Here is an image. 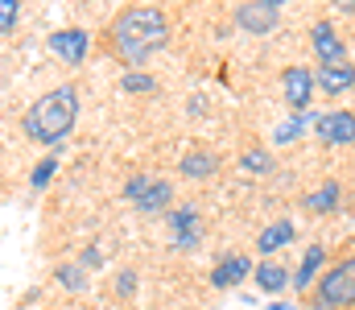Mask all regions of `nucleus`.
I'll return each mask as SVG.
<instances>
[{
  "instance_id": "1",
  "label": "nucleus",
  "mask_w": 355,
  "mask_h": 310,
  "mask_svg": "<svg viewBox=\"0 0 355 310\" xmlns=\"http://www.w3.org/2000/svg\"><path fill=\"white\" fill-rule=\"evenodd\" d=\"M170 42V21L162 8L153 4H137V8H124L116 21H112V50L124 67H145L153 54H162Z\"/></svg>"
},
{
  "instance_id": "2",
  "label": "nucleus",
  "mask_w": 355,
  "mask_h": 310,
  "mask_svg": "<svg viewBox=\"0 0 355 310\" xmlns=\"http://www.w3.org/2000/svg\"><path fill=\"white\" fill-rule=\"evenodd\" d=\"M79 120V87L75 83H62L54 92H46L37 103H29V112L21 116V132L33 141V145H62L71 137Z\"/></svg>"
},
{
  "instance_id": "3",
  "label": "nucleus",
  "mask_w": 355,
  "mask_h": 310,
  "mask_svg": "<svg viewBox=\"0 0 355 310\" xmlns=\"http://www.w3.org/2000/svg\"><path fill=\"white\" fill-rule=\"evenodd\" d=\"M314 307L318 310H352L355 307V252L339 257L335 265H327V273L318 277V290H314Z\"/></svg>"
},
{
  "instance_id": "4",
  "label": "nucleus",
  "mask_w": 355,
  "mask_h": 310,
  "mask_svg": "<svg viewBox=\"0 0 355 310\" xmlns=\"http://www.w3.org/2000/svg\"><path fill=\"white\" fill-rule=\"evenodd\" d=\"M124 199L137 211H145V215H157V211H166L174 203V182L170 178H153V174H137V178L124 182Z\"/></svg>"
},
{
  "instance_id": "5",
  "label": "nucleus",
  "mask_w": 355,
  "mask_h": 310,
  "mask_svg": "<svg viewBox=\"0 0 355 310\" xmlns=\"http://www.w3.org/2000/svg\"><path fill=\"white\" fill-rule=\"evenodd\" d=\"M314 87H318V75H314L310 67H285V71H281V100L289 103L293 116L310 112Z\"/></svg>"
},
{
  "instance_id": "6",
  "label": "nucleus",
  "mask_w": 355,
  "mask_h": 310,
  "mask_svg": "<svg viewBox=\"0 0 355 310\" xmlns=\"http://www.w3.org/2000/svg\"><path fill=\"white\" fill-rule=\"evenodd\" d=\"M236 25L248 29L252 37H265L281 25V0H248V4H236Z\"/></svg>"
},
{
  "instance_id": "7",
  "label": "nucleus",
  "mask_w": 355,
  "mask_h": 310,
  "mask_svg": "<svg viewBox=\"0 0 355 310\" xmlns=\"http://www.w3.org/2000/svg\"><path fill=\"white\" fill-rule=\"evenodd\" d=\"M310 50L318 58V67H335V62H352L347 58V42L339 37V29L331 21H314L310 29Z\"/></svg>"
},
{
  "instance_id": "8",
  "label": "nucleus",
  "mask_w": 355,
  "mask_h": 310,
  "mask_svg": "<svg viewBox=\"0 0 355 310\" xmlns=\"http://www.w3.org/2000/svg\"><path fill=\"white\" fill-rule=\"evenodd\" d=\"M46 46H50V54L62 58L67 67H83V58L91 54V33L87 29H54V33L46 37Z\"/></svg>"
},
{
  "instance_id": "9",
  "label": "nucleus",
  "mask_w": 355,
  "mask_h": 310,
  "mask_svg": "<svg viewBox=\"0 0 355 310\" xmlns=\"http://www.w3.org/2000/svg\"><path fill=\"white\" fill-rule=\"evenodd\" d=\"M314 132H318L322 145H355V112H347V107L322 112L318 124H314Z\"/></svg>"
},
{
  "instance_id": "10",
  "label": "nucleus",
  "mask_w": 355,
  "mask_h": 310,
  "mask_svg": "<svg viewBox=\"0 0 355 310\" xmlns=\"http://www.w3.org/2000/svg\"><path fill=\"white\" fill-rule=\"evenodd\" d=\"M248 273H257V265H252L244 252H227V257H219V265L211 269V286H215V290H236L240 282H248Z\"/></svg>"
},
{
  "instance_id": "11",
  "label": "nucleus",
  "mask_w": 355,
  "mask_h": 310,
  "mask_svg": "<svg viewBox=\"0 0 355 310\" xmlns=\"http://www.w3.org/2000/svg\"><path fill=\"white\" fill-rule=\"evenodd\" d=\"M170 232H174V248H198V240H202V219H198V211L186 203V207H174L170 215Z\"/></svg>"
},
{
  "instance_id": "12",
  "label": "nucleus",
  "mask_w": 355,
  "mask_h": 310,
  "mask_svg": "<svg viewBox=\"0 0 355 310\" xmlns=\"http://www.w3.org/2000/svg\"><path fill=\"white\" fill-rule=\"evenodd\" d=\"M318 92L322 96H343L355 87V62H335V67H318Z\"/></svg>"
},
{
  "instance_id": "13",
  "label": "nucleus",
  "mask_w": 355,
  "mask_h": 310,
  "mask_svg": "<svg viewBox=\"0 0 355 310\" xmlns=\"http://www.w3.org/2000/svg\"><path fill=\"white\" fill-rule=\"evenodd\" d=\"M252 277H257V290H261V294H285V290L293 286V273H289L281 261H261Z\"/></svg>"
},
{
  "instance_id": "14",
  "label": "nucleus",
  "mask_w": 355,
  "mask_h": 310,
  "mask_svg": "<svg viewBox=\"0 0 355 310\" xmlns=\"http://www.w3.org/2000/svg\"><path fill=\"white\" fill-rule=\"evenodd\" d=\"M322 273H327V248H322V244H310V248L302 252L297 273H293V290H310V282L322 277Z\"/></svg>"
},
{
  "instance_id": "15",
  "label": "nucleus",
  "mask_w": 355,
  "mask_h": 310,
  "mask_svg": "<svg viewBox=\"0 0 355 310\" xmlns=\"http://www.w3.org/2000/svg\"><path fill=\"white\" fill-rule=\"evenodd\" d=\"M285 244H293V219H272L265 232L257 236V252H261L265 261H272V252L285 248Z\"/></svg>"
},
{
  "instance_id": "16",
  "label": "nucleus",
  "mask_w": 355,
  "mask_h": 310,
  "mask_svg": "<svg viewBox=\"0 0 355 310\" xmlns=\"http://www.w3.org/2000/svg\"><path fill=\"white\" fill-rule=\"evenodd\" d=\"M178 170H182V178H190V182L211 178V174L219 170V153H211V149H190V153L178 162Z\"/></svg>"
},
{
  "instance_id": "17",
  "label": "nucleus",
  "mask_w": 355,
  "mask_h": 310,
  "mask_svg": "<svg viewBox=\"0 0 355 310\" xmlns=\"http://www.w3.org/2000/svg\"><path fill=\"white\" fill-rule=\"evenodd\" d=\"M339 199H343V187H339V182H322L318 191H310V195L302 199V207H306L310 215H331V211L339 207Z\"/></svg>"
},
{
  "instance_id": "18",
  "label": "nucleus",
  "mask_w": 355,
  "mask_h": 310,
  "mask_svg": "<svg viewBox=\"0 0 355 310\" xmlns=\"http://www.w3.org/2000/svg\"><path fill=\"white\" fill-rule=\"evenodd\" d=\"M240 170H244V174L265 178V174H272V170H277V162H272V153H268V149L252 145V149H244V153H240Z\"/></svg>"
},
{
  "instance_id": "19",
  "label": "nucleus",
  "mask_w": 355,
  "mask_h": 310,
  "mask_svg": "<svg viewBox=\"0 0 355 310\" xmlns=\"http://www.w3.org/2000/svg\"><path fill=\"white\" fill-rule=\"evenodd\" d=\"M310 124H318V116H310V112H302V116H293V120H285V124H277V132H272V145H293Z\"/></svg>"
},
{
  "instance_id": "20",
  "label": "nucleus",
  "mask_w": 355,
  "mask_h": 310,
  "mask_svg": "<svg viewBox=\"0 0 355 310\" xmlns=\"http://www.w3.org/2000/svg\"><path fill=\"white\" fill-rule=\"evenodd\" d=\"M54 277H58V286H62V290H71V294H87V286H91V277H87V269H83V265H58V269H54Z\"/></svg>"
},
{
  "instance_id": "21",
  "label": "nucleus",
  "mask_w": 355,
  "mask_h": 310,
  "mask_svg": "<svg viewBox=\"0 0 355 310\" xmlns=\"http://www.w3.org/2000/svg\"><path fill=\"white\" fill-rule=\"evenodd\" d=\"M120 92H124V96H145V92H157V79L145 75V71H128V75L120 79Z\"/></svg>"
},
{
  "instance_id": "22",
  "label": "nucleus",
  "mask_w": 355,
  "mask_h": 310,
  "mask_svg": "<svg viewBox=\"0 0 355 310\" xmlns=\"http://www.w3.org/2000/svg\"><path fill=\"white\" fill-rule=\"evenodd\" d=\"M54 174H58V157L50 153V157H42V162L33 166V174H29V187H33V191H46V182H50Z\"/></svg>"
},
{
  "instance_id": "23",
  "label": "nucleus",
  "mask_w": 355,
  "mask_h": 310,
  "mask_svg": "<svg viewBox=\"0 0 355 310\" xmlns=\"http://www.w3.org/2000/svg\"><path fill=\"white\" fill-rule=\"evenodd\" d=\"M12 25H17V0H0V33L8 37Z\"/></svg>"
},
{
  "instance_id": "24",
  "label": "nucleus",
  "mask_w": 355,
  "mask_h": 310,
  "mask_svg": "<svg viewBox=\"0 0 355 310\" xmlns=\"http://www.w3.org/2000/svg\"><path fill=\"white\" fill-rule=\"evenodd\" d=\"M116 294H124V298L137 294V273H132V269H120V273H116Z\"/></svg>"
},
{
  "instance_id": "25",
  "label": "nucleus",
  "mask_w": 355,
  "mask_h": 310,
  "mask_svg": "<svg viewBox=\"0 0 355 310\" xmlns=\"http://www.w3.org/2000/svg\"><path fill=\"white\" fill-rule=\"evenodd\" d=\"M87 265H99V248H87V252H83V269H87Z\"/></svg>"
},
{
  "instance_id": "26",
  "label": "nucleus",
  "mask_w": 355,
  "mask_h": 310,
  "mask_svg": "<svg viewBox=\"0 0 355 310\" xmlns=\"http://www.w3.org/2000/svg\"><path fill=\"white\" fill-rule=\"evenodd\" d=\"M268 310H297V307H293V302H272Z\"/></svg>"
}]
</instances>
